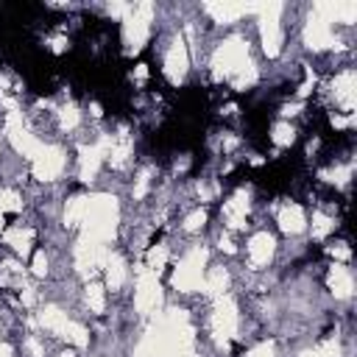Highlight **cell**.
Returning <instances> with one entry per match:
<instances>
[{"instance_id":"cell-1","label":"cell","mask_w":357,"mask_h":357,"mask_svg":"<svg viewBox=\"0 0 357 357\" xmlns=\"http://www.w3.org/2000/svg\"><path fill=\"white\" fill-rule=\"evenodd\" d=\"M117 218H120V206L117 198L109 192L92 195L86 201V215H84V237L95 240V243H112L114 231H117Z\"/></svg>"},{"instance_id":"cell-2","label":"cell","mask_w":357,"mask_h":357,"mask_svg":"<svg viewBox=\"0 0 357 357\" xmlns=\"http://www.w3.org/2000/svg\"><path fill=\"white\" fill-rule=\"evenodd\" d=\"M151 17H153V6H151V3H137V6H131V11L123 17V45H126V53H128V56L139 53L142 45L148 42Z\"/></svg>"},{"instance_id":"cell-3","label":"cell","mask_w":357,"mask_h":357,"mask_svg":"<svg viewBox=\"0 0 357 357\" xmlns=\"http://www.w3.org/2000/svg\"><path fill=\"white\" fill-rule=\"evenodd\" d=\"M248 45L243 39H226L218 45V50L212 53V75L218 81L223 78H234L245 64H248Z\"/></svg>"},{"instance_id":"cell-4","label":"cell","mask_w":357,"mask_h":357,"mask_svg":"<svg viewBox=\"0 0 357 357\" xmlns=\"http://www.w3.org/2000/svg\"><path fill=\"white\" fill-rule=\"evenodd\" d=\"M284 6L282 3H262L259 6V39H262V50L265 56L276 59L282 53V25H279V17H282Z\"/></svg>"},{"instance_id":"cell-5","label":"cell","mask_w":357,"mask_h":357,"mask_svg":"<svg viewBox=\"0 0 357 357\" xmlns=\"http://www.w3.org/2000/svg\"><path fill=\"white\" fill-rule=\"evenodd\" d=\"M204 265H206V251L198 245L192 251L184 254V259L178 262V268L173 271V287L176 290H184V293H192L201 287L204 282Z\"/></svg>"},{"instance_id":"cell-6","label":"cell","mask_w":357,"mask_h":357,"mask_svg":"<svg viewBox=\"0 0 357 357\" xmlns=\"http://www.w3.org/2000/svg\"><path fill=\"white\" fill-rule=\"evenodd\" d=\"M240 326V315H237V304L231 296H220L215 298V310H212V335L218 343H226L237 335Z\"/></svg>"},{"instance_id":"cell-7","label":"cell","mask_w":357,"mask_h":357,"mask_svg":"<svg viewBox=\"0 0 357 357\" xmlns=\"http://www.w3.org/2000/svg\"><path fill=\"white\" fill-rule=\"evenodd\" d=\"M134 304L142 315H151L162 307V287L153 271H148L145 265L137 271V290H134Z\"/></svg>"},{"instance_id":"cell-8","label":"cell","mask_w":357,"mask_h":357,"mask_svg":"<svg viewBox=\"0 0 357 357\" xmlns=\"http://www.w3.org/2000/svg\"><path fill=\"white\" fill-rule=\"evenodd\" d=\"M106 257H109V251H106L103 243L86 240V237H81V240L75 243V268H78V273L86 276V279L95 276V273L106 265Z\"/></svg>"},{"instance_id":"cell-9","label":"cell","mask_w":357,"mask_h":357,"mask_svg":"<svg viewBox=\"0 0 357 357\" xmlns=\"http://www.w3.org/2000/svg\"><path fill=\"white\" fill-rule=\"evenodd\" d=\"M6 137H8V142L14 145V151L17 153H22V156H36V151L42 148V142L25 128V123H22V117H20V112H8L6 114Z\"/></svg>"},{"instance_id":"cell-10","label":"cell","mask_w":357,"mask_h":357,"mask_svg":"<svg viewBox=\"0 0 357 357\" xmlns=\"http://www.w3.org/2000/svg\"><path fill=\"white\" fill-rule=\"evenodd\" d=\"M304 42H307L310 50L340 47L337 39H335V33H332V22H329L324 14H318L315 8L310 11V20H307V25H304Z\"/></svg>"},{"instance_id":"cell-11","label":"cell","mask_w":357,"mask_h":357,"mask_svg":"<svg viewBox=\"0 0 357 357\" xmlns=\"http://www.w3.org/2000/svg\"><path fill=\"white\" fill-rule=\"evenodd\" d=\"M64 170V151L56 145H42L33 156V178L39 181H53Z\"/></svg>"},{"instance_id":"cell-12","label":"cell","mask_w":357,"mask_h":357,"mask_svg":"<svg viewBox=\"0 0 357 357\" xmlns=\"http://www.w3.org/2000/svg\"><path fill=\"white\" fill-rule=\"evenodd\" d=\"M187 70H190V50L184 36H176L165 56V75L170 78V84H181L187 78Z\"/></svg>"},{"instance_id":"cell-13","label":"cell","mask_w":357,"mask_h":357,"mask_svg":"<svg viewBox=\"0 0 357 357\" xmlns=\"http://www.w3.org/2000/svg\"><path fill=\"white\" fill-rule=\"evenodd\" d=\"M100 148H103L106 159L112 162V167H126V162L131 156V137H128L126 128H120L117 134L100 137Z\"/></svg>"},{"instance_id":"cell-14","label":"cell","mask_w":357,"mask_h":357,"mask_svg":"<svg viewBox=\"0 0 357 357\" xmlns=\"http://www.w3.org/2000/svg\"><path fill=\"white\" fill-rule=\"evenodd\" d=\"M332 95H335V100L343 112L354 114V103H357V75H354V70H343V73L335 75Z\"/></svg>"},{"instance_id":"cell-15","label":"cell","mask_w":357,"mask_h":357,"mask_svg":"<svg viewBox=\"0 0 357 357\" xmlns=\"http://www.w3.org/2000/svg\"><path fill=\"white\" fill-rule=\"evenodd\" d=\"M259 6H262V3H229V0H223V3H206L204 11H206L215 22H231V20L243 17V14L259 11Z\"/></svg>"},{"instance_id":"cell-16","label":"cell","mask_w":357,"mask_h":357,"mask_svg":"<svg viewBox=\"0 0 357 357\" xmlns=\"http://www.w3.org/2000/svg\"><path fill=\"white\" fill-rule=\"evenodd\" d=\"M103 159H106V153H103L100 142L98 145H81L78 148V176H81V181H92L98 176V167H100Z\"/></svg>"},{"instance_id":"cell-17","label":"cell","mask_w":357,"mask_h":357,"mask_svg":"<svg viewBox=\"0 0 357 357\" xmlns=\"http://www.w3.org/2000/svg\"><path fill=\"white\" fill-rule=\"evenodd\" d=\"M273 251H276V243L268 231H257L251 240H248V259L254 268H262L273 259Z\"/></svg>"},{"instance_id":"cell-18","label":"cell","mask_w":357,"mask_h":357,"mask_svg":"<svg viewBox=\"0 0 357 357\" xmlns=\"http://www.w3.org/2000/svg\"><path fill=\"white\" fill-rule=\"evenodd\" d=\"M245 215H248V192L237 190L226 204H223V218L231 229H243L245 226Z\"/></svg>"},{"instance_id":"cell-19","label":"cell","mask_w":357,"mask_h":357,"mask_svg":"<svg viewBox=\"0 0 357 357\" xmlns=\"http://www.w3.org/2000/svg\"><path fill=\"white\" fill-rule=\"evenodd\" d=\"M329 290L335 293V298H349L354 290V279L349 273V268L343 262H335L329 268Z\"/></svg>"},{"instance_id":"cell-20","label":"cell","mask_w":357,"mask_h":357,"mask_svg":"<svg viewBox=\"0 0 357 357\" xmlns=\"http://www.w3.org/2000/svg\"><path fill=\"white\" fill-rule=\"evenodd\" d=\"M276 220H279V229L287 231V234H298V231H304V226H307L304 209H301L298 204H287V206H282L279 215H276Z\"/></svg>"},{"instance_id":"cell-21","label":"cell","mask_w":357,"mask_h":357,"mask_svg":"<svg viewBox=\"0 0 357 357\" xmlns=\"http://www.w3.org/2000/svg\"><path fill=\"white\" fill-rule=\"evenodd\" d=\"M103 268H106V284L112 290H120L123 282H126V259L120 254H109Z\"/></svg>"},{"instance_id":"cell-22","label":"cell","mask_w":357,"mask_h":357,"mask_svg":"<svg viewBox=\"0 0 357 357\" xmlns=\"http://www.w3.org/2000/svg\"><path fill=\"white\" fill-rule=\"evenodd\" d=\"M204 293L206 296H212V298H220V296H226V287H229V273L223 271V268H212L206 276H204Z\"/></svg>"},{"instance_id":"cell-23","label":"cell","mask_w":357,"mask_h":357,"mask_svg":"<svg viewBox=\"0 0 357 357\" xmlns=\"http://www.w3.org/2000/svg\"><path fill=\"white\" fill-rule=\"evenodd\" d=\"M86 201H89L86 195H73V198L67 201V206H64V226H67V229H75V226L84 223Z\"/></svg>"},{"instance_id":"cell-24","label":"cell","mask_w":357,"mask_h":357,"mask_svg":"<svg viewBox=\"0 0 357 357\" xmlns=\"http://www.w3.org/2000/svg\"><path fill=\"white\" fill-rule=\"evenodd\" d=\"M3 240L17 251V254H28L31 251V245H33V231L31 229H22V226H14V229H8L6 234H3Z\"/></svg>"},{"instance_id":"cell-25","label":"cell","mask_w":357,"mask_h":357,"mask_svg":"<svg viewBox=\"0 0 357 357\" xmlns=\"http://www.w3.org/2000/svg\"><path fill=\"white\" fill-rule=\"evenodd\" d=\"M67 315L59 310V307H42V312H39V324L47 329V332H53V335H61V329L67 326Z\"/></svg>"},{"instance_id":"cell-26","label":"cell","mask_w":357,"mask_h":357,"mask_svg":"<svg viewBox=\"0 0 357 357\" xmlns=\"http://www.w3.org/2000/svg\"><path fill=\"white\" fill-rule=\"evenodd\" d=\"M271 139H273L279 148H287V145H293V139H296V131H293V126H290V123L279 120V123L271 128Z\"/></svg>"},{"instance_id":"cell-27","label":"cell","mask_w":357,"mask_h":357,"mask_svg":"<svg viewBox=\"0 0 357 357\" xmlns=\"http://www.w3.org/2000/svg\"><path fill=\"white\" fill-rule=\"evenodd\" d=\"M59 337H64V340H70V343H75V346H86V343H89V332H86L81 324H75V321H67V326L61 329Z\"/></svg>"},{"instance_id":"cell-28","label":"cell","mask_w":357,"mask_h":357,"mask_svg":"<svg viewBox=\"0 0 357 357\" xmlns=\"http://www.w3.org/2000/svg\"><path fill=\"white\" fill-rule=\"evenodd\" d=\"M86 307L92 312H103V307H106V296H103V287L98 282L86 284Z\"/></svg>"},{"instance_id":"cell-29","label":"cell","mask_w":357,"mask_h":357,"mask_svg":"<svg viewBox=\"0 0 357 357\" xmlns=\"http://www.w3.org/2000/svg\"><path fill=\"white\" fill-rule=\"evenodd\" d=\"M332 229H335V220L329 215H324V212H315L312 215V240H324Z\"/></svg>"},{"instance_id":"cell-30","label":"cell","mask_w":357,"mask_h":357,"mask_svg":"<svg viewBox=\"0 0 357 357\" xmlns=\"http://www.w3.org/2000/svg\"><path fill=\"white\" fill-rule=\"evenodd\" d=\"M167 265V245H153L151 251H148V271H153L156 276H159V271Z\"/></svg>"},{"instance_id":"cell-31","label":"cell","mask_w":357,"mask_h":357,"mask_svg":"<svg viewBox=\"0 0 357 357\" xmlns=\"http://www.w3.org/2000/svg\"><path fill=\"white\" fill-rule=\"evenodd\" d=\"M134 357H159V346H156V337L151 335V329H148V332H145V337L137 343Z\"/></svg>"},{"instance_id":"cell-32","label":"cell","mask_w":357,"mask_h":357,"mask_svg":"<svg viewBox=\"0 0 357 357\" xmlns=\"http://www.w3.org/2000/svg\"><path fill=\"white\" fill-rule=\"evenodd\" d=\"M257 81V67H254V61H248L234 78H231V84H234V89H245V86H251Z\"/></svg>"},{"instance_id":"cell-33","label":"cell","mask_w":357,"mask_h":357,"mask_svg":"<svg viewBox=\"0 0 357 357\" xmlns=\"http://www.w3.org/2000/svg\"><path fill=\"white\" fill-rule=\"evenodd\" d=\"M59 123H61V128H75V126L81 123V112H78L73 103H64V106L59 109Z\"/></svg>"},{"instance_id":"cell-34","label":"cell","mask_w":357,"mask_h":357,"mask_svg":"<svg viewBox=\"0 0 357 357\" xmlns=\"http://www.w3.org/2000/svg\"><path fill=\"white\" fill-rule=\"evenodd\" d=\"M0 209L3 212H20L22 209V198L14 190H0Z\"/></svg>"},{"instance_id":"cell-35","label":"cell","mask_w":357,"mask_h":357,"mask_svg":"<svg viewBox=\"0 0 357 357\" xmlns=\"http://www.w3.org/2000/svg\"><path fill=\"white\" fill-rule=\"evenodd\" d=\"M351 176V167H332V170H321V178L329 184H346Z\"/></svg>"},{"instance_id":"cell-36","label":"cell","mask_w":357,"mask_h":357,"mask_svg":"<svg viewBox=\"0 0 357 357\" xmlns=\"http://www.w3.org/2000/svg\"><path fill=\"white\" fill-rule=\"evenodd\" d=\"M204 223H206V209H195V212H190V215H187L184 229H187V231H198Z\"/></svg>"},{"instance_id":"cell-37","label":"cell","mask_w":357,"mask_h":357,"mask_svg":"<svg viewBox=\"0 0 357 357\" xmlns=\"http://www.w3.org/2000/svg\"><path fill=\"white\" fill-rule=\"evenodd\" d=\"M315 354H318V357H340V343H337L335 337H329V340H324V343L315 349Z\"/></svg>"},{"instance_id":"cell-38","label":"cell","mask_w":357,"mask_h":357,"mask_svg":"<svg viewBox=\"0 0 357 357\" xmlns=\"http://www.w3.org/2000/svg\"><path fill=\"white\" fill-rule=\"evenodd\" d=\"M148 184H151V170H142V173L137 176V184H134V198H137V201H139V198H145Z\"/></svg>"},{"instance_id":"cell-39","label":"cell","mask_w":357,"mask_h":357,"mask_svg":"<svg viewBox=\"0 0 357 357\" xmlns=\"http://www.w3.org/2000/svg\"><path fill=\"white\" fill-rule=\"evenodd\" d=\"M31 271H33L36 276H45V273H47V257H45V251H33Z\"/></svg>"},{"instance_id":"cell-40","label":"cell","mask_w":357,"mask_h":357,"mask_svg":"<svg viewBox=\"0 0 357 357\" xmlns=\"http://www.w3.org/2000/svg\"><path fill=\"white\" fill-rule=\"evenodd\" d=\"M245 357H276V349H273V343H259Z\"/></svg>"},{"instance_id":"cell-41","label":"cell","mask_w":357,"mask_h":357,"mask_svg":"<svg viewBox=\"0 0 357 357\" xmlns=\"http://www.w3.org/2000/svg\"><path fill=\"white\" fill-rule=\"evenodd\" d=\"M329 254H332L337 262H346V259L351 257V251L346 248V243H337V245H332V248H329Z\"/></svg>"},{"instance_id":"cell-42","label":"cell","mask_w":357,"mask_h":357,"mask_svg":"<svg viewBox=\"0 0 357 357\" xmlns=\"http://www.w3.org/2000/svg\"><path fill=\"white\" fill-rule=\"evenodd\" d=\"M25 349H28L31 357H45V349H42V343H39L36 337H28V340H25Z\"/></svg>"},{"instance_id":"cell-43","label":"cell","mask_w":357,"mask_h":357,"mask_svg":"<svg viewBox=\"0 0 357 357\" xmlns=\"http://www.w3.org/2000/svg\"><path fill=\"white\" fill-rule=\"evenodd\" d=\"M128 11H131L128 3H109V14H114V17H126Z\"/></svg>"},{"instance_id":"cell-44","label":"cell","mask_w":357,"mask_h":357,"mask_svg":"<svg viewBox=\"0 0 357 357\" xmlns=\"http://www.w3.org/2000/svg\"><path fill=\"white\" fill-rule=\"evenodd\" d=\"M351 123H354V114H346V117H343V114H335V117H332V126H335V128H349Z\"/></svg>"},{"instance_id":"cell-45","label":"cell","mask_w":357,"mask_h":357,"mask_svg":"<svg viewBox=\"0 0 357 357\" xmlns=\"http://www.w3.org/2000/svg\"><path fill=\"white\" fill-rule=\"evenodd\" d=\"M20 298H22V304H25V307H33V301H36V293H33V287H25V284H22V293H20Z\"/></svg>"},{"instance_id":"cell-46","label":"cell","mask_w":357,"mask_h":357,"mask_svg":"<svg viewBox=\"0 0 357 357\" xmlns=\"http://www.w3.org/2000/svg\"><path fill=\"white\" fill-rule=\"evenodd\" d=\"M312 84H315V75H312V70H307V81L298 86V95L304 98V95H310V89H312Z\"/></svg>"},{"instance_id":"cell-47","label":"cell","mask_w":357,"mask_h":357,"mask_svg":"<svg viewBox=\"0 0 357 357\" xmlns=\"http://www.w3.org/2000/svg\"><path fill=\"white\" fill-rule=\"evenodd\" d=\"M47 45L56 50V53H61V50H67V39L64 36H53V39H47Z\"/></svg>"},{"instance_id":"cell-48","label":"cell","mask_w":357,"mask_h":357,"mask_svg":"<svg viewBox=\"0 0 357 357\" xmlns=\"http://www.w3.org/2000/svg\"><path fill=\"white\" fill-rule=\"evenodd\" d=\"M145 78H148V67H145V64H137V70H134V81L142 84Z\"/></svg>"},{"instance_id":"cell-49","label":"cell","mask_w":357,"mask_h":357,"mask_svg":"<svg viewBox=\"0 0 357 357\" xmlns=\"http://www.w3.org/2000/svg\"><path fill=\"white\" fill-rule=\"evenodd\" d=\"M220 248H223V251H229V254L234 251V243H231V237H229V234H220Z\"/></svg>"},{"instance_id":"cell-50","label":"cell","mask_w":357,"mask_h":357,"mask_svg":"<svg viewBox=\"0 0 357 357\" xmlns=\"http://www.w3.org/2000/svg\"><path fill=\"white\" fill-rule=\"evenodd\" d=\"M298 109H301V103H287V106H282V114L290 117V114H296Z\"/></svg>"},{"instance_id":"cell-51","label":"cell","mask_w":357,"mask_h":357,"mask_svg":"<svg viewBox=\"0 0 357 357\" xmlns=\"http://www.w3.org/2000/svg\"><path fill=\"white\" fill-rule=\"evenodd\" d=\"M0 357H14V349L8 343H0Z\"/></svg>"},{"instance_id":"cell-52","label":"cell","mask_w":357,"mask_h":357,"mask_svg":"<svg viewBox=\"0 0 357 357\" xmlns=\"http://www.w3.org/2000/svg\"><path fill=\"white\" fill-rule=\"evenodd\" d=\"M89 109H92V114H95V117H100V114H103V112H100V103H92Z\"/></svg>"},{"instance_id":"cell-53","label":"cell","mask_w":357,"mask_h":357,"mask_svg":"<svg viewBox=\"0 0 357 357\" xmlns=\"http://www.w3.org/2000/svg\"><path fill=\"white\" fill-rule=\"evenodd\" d=\"M298 357H318V354H315V349H307V351H301Z\"/></svg>"},{"instance_id":"cell-54","label":"cell","mask_w":357,"mask_h":357,"mask_svg":"<svg viewBox=\"0 0 357 357\" xmlns=\"http://www.w3.org/2000/svg\"><path fill=\"white\" fill-rule=\"evenodd\" d=\"M61 357H73V351H64V354H61Z\"/></svg>"},{"instance_id":"cell-55","label":"cell","mask_w":357,"mask_h":357,"mask_svg":"<svg viewBox=\"0 0 357 357\" xmlns=\"http://www.w3.org/2000/svg\"><path fill=\"white\" fill-rule=\"evenodd\" d=\"M3 215H6V212H3V209H0V223H3Z\"/></svg>"}]
</instances>
